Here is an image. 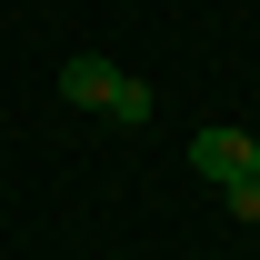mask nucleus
Wrapping results in <instances>:
<instances>
[{
  "instance_id": "1",
  "label": "nucleus",
  "mask_w": 260,
  "mask_h": 260,
  "mask_svg": "<svg viewBox=\"0 0 260 260\" xmlns=\"http://www.w3.org/2000/svg\"><path fill=\"white\" fill-rule=\"evenodd\" d=\"M60 100L70 110H100V120H120V130H140L160 100H150V80H130V70H110V60H60Z\"/></svg>"
},
{
  "instance_id": "2",
  "label": "nucleus",
  "mask_w": 260,
  "mask_h": 260,
  "mask_svg": "<svg viewBox=\"0 0 260 260\" xmlns=\"http://www.w3.org/2000/svg\"><path fill=\"white\" fill-rule=\"evenodd\" d=\"M190 160H200V180H240L250 170V130H200Z\"/></svg>"
},
{
  "instance_id": "3",
  "label": "nucleus",
  "mask_w": 260,
  "mask_h": 260,
  "mask_svg": "<svg viewBox=\"0 0 260 260\" xmlns=\"http://www.w3.org/2000/svg\"><path fill=\"white\" fill-rule=\"evenodd\" d=\"M220 210H230V220H260V170H240V180H220Z\"/></svg>"
},
{
  "instance_id": "4",
  "label": "nucleus",
  "mask_w": 260,
  "mask_h": 260,
  "mask_svg": "<svg viewBox=\"0 0 260 260\" xmlns=\"http://www.w3.org/2000/svg\"><path fill=\"white\" fill-rule=\"evenodd\" d=\"M250 170H260V130H250Z\"/></svg>"
}]
</instances>
